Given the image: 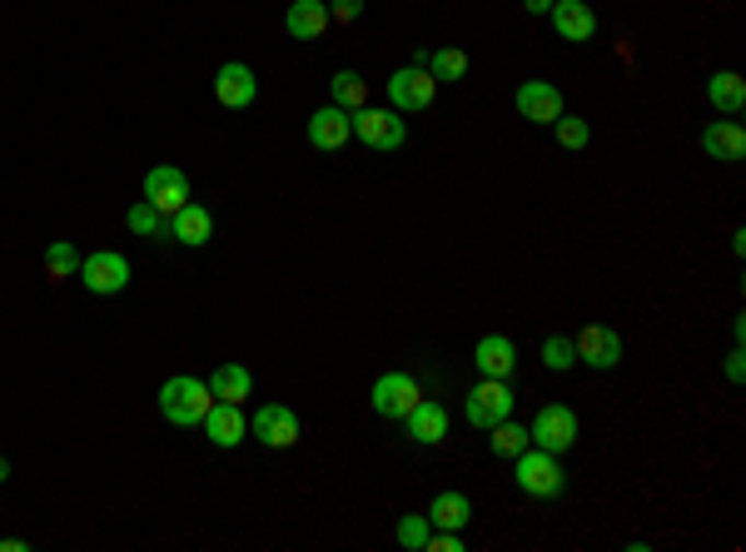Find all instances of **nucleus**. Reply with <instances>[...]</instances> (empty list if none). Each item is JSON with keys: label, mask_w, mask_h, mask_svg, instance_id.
<instances>
[{"label": "nucleus", "mask_w": 746, "mask_h": 552, "mask_svg": "<svg viewBox=\"0 0 746 552\" xmlns=\"http://www.w3.org/2000/svg\"><path fill=\"white\" fill-rule=\"evenodd\" d=\"M542 364L552 368V373H567V368H577V344L567 334H548L542 338Z\"/></svg>", "instance_id": "c756f323"}, {"label": "nucleus", "mask_w": 746, "mask_h": 552, "mask_svg": "<svg viewBox=\"0 0 746 552\" xmlns=\"http://www.w3.org/2000/svg\"><path fill=\"white\" fill-rule=\"evenodd\" d=\"M364 100H368V85L358 70H334V76H329V105L354 115V110H364Z\"/></svg>", "instance_id": "393cba45"}, {"label": "nucleus", "mask_w": 746, "mask_h": 552, "mask_svg": "<svg viewBox=\"0 0 746 552\" xmlns=\"http://www.w3.org/2000/svg\"><path fill=\"white\" fill-rule=\"evenodd\" d=\"M552 31L563 35V41H573V45H583V41H593L597 35V11L587 5V0H552Z\"/></svg>", "instance_id": "a211bd4d"}, {"label": "nucleus", "mask_w": 746, "mask_h": 552, "mask_svg": "<svg viewBox=\"0 0 746 552\" xmlns=\"http://www.w3.org/2000/svg\"><path fill=\"white\" fill-rule=\"evenodd\" d=\"M164 239L184 244V250H205L209 239H215V215H209L205 205H195V199H190L180 215L164 219Z\"/></svg>", "instance_id": "f8f14e48"}, {"label": "nucleus", "mask_w": 746, "mask_h": 552, "mask_svg": "<svg viewBox=\"0 0 746 552\" xmlns=\"http://www.w3.org/2000/svg\"><path fill=\"white\" fill-rule=\"evenodd\" d=\"M487 448H493L497 458H518L523 448H528V428H523V423H513V418H503V423H493V428H487Z\"/></svg>", "instance_id": "bb28decb"}, {"label": "nucleus", "mask_w": 746, "mask_h": 552, "mask_svg": "<svg viewBox=\"0 0 746 552\" xmlns=\"http://www.w3.org/2000/svg\"><path fill=\"white\" fill-rule=\"evenodd\" d=\"M726 379H732V383H742V379H746V368H742V348H736V354L726 358Z\"/></svg>", "instance_id": "f704fd0d"}, {"label": "nucleus", "mask_w": 746, "mask_h": 552, "mask_svg": "<svg viewBox=\"0 0 746 552\" xmlns=\"http://www.w3.org/2000/svg\"><path fill=\"white\" fill-rule=\"evenodd\" d=\"M428 552H463V538H458L454 528H438V532H428V542H423Z\"/></svg>", "instance_id": "72a5a7b5"}, {"label": "nucleus", "mask_w": 746, "mask_h": 552, "mask_svg": "<svg viewBox=\"0 0 746 552\" xmlns=\"http://www.w3.org/2000/svg\"><path fill=\"white\" fill-rule=\"evenodd\" d=\"M209 409H215V393H209L205 379L174 373V379L160 383V413H164V423H174V428H199Z\"/></svg>", "instance_id": "f257e3e1"}, {"label": "nucleus", "mask_w": 746, "mask_h": 552, "mask_svg": "<svg viewBox=\"0 0 746 552\" xmlns=\"http://www.w3.org/2000/svg\"><path fill=\"white\" fill-rule=\"evenodd\" d=\"M249 434L269 448H294L299 444V413L289 403H264L254 418H249Z\"/></svg>", "instance_id": "1a4fd4ad"}, {"label": "nucleus", "mask_w": 746, "mask_h": 552, "mask_svg": "<svg viewBox=\"0 0 746 552\" xmlns=\"http://www.w3.org/2000/svg\"><path fill=\"white\" fill-rule=\"evenodd\" d=\"M145 199H150L164 219L180 215V209L190 205V174H184L180 164H154V170L145 174Z\"/></svg>", "instance_id": "0eeeda50"}, {"label": "nucleus", "mask_w": 746, "mask_h": 552, "mask_svg": "<svg viewBox=\"0 0 746 552\" xmlns=\"http://www.w3.org/2000/svg\"><path fill=\"white\" fill-rule=\"evenodd\" d=\"M403 428H409L413 444L433 448V444H444L448 438V409L438 399H418L409 413H403Z\"/></svg>", "instance_id": "4468645a"}, {"label": "nucleus", "mask_w": 746, "mask_h": 552, "mask_svg": "<svg viewBox=\"0 0 746 552\" xmlns=\"http://www.w3.org/2000/svg\"><path fill=\"white\" fill-rule=\"evenodd\" d=\"M468 522H473V503H468V493H438V498L428 503V528L463 532Z\"/></svg>", "instance_id": "5701e85b"}, {"label": "nucleus", "mask_w": 746, "mask_h": 552, "mask_svg": "<svg viewBox=\"0 0 746 552\" xmlns=\"http://www.w3.org/2000/svg\"><path fill=\"white\" fill-rule=\"evenodd\" d=\"M518 115L532 125H552L563 115V90L548 85V80H523L518 85Z\"/></svg>", "instance_id": "f3484780"}, {"label": "nucleus", "mask_w": 746, "mask_h": 552, "mask_svg": "<svg viewBox=\"0 0 746 552\" xmlns=\"http://www.w3.org/2000/svg\"><path fill=\"white\" fill-rule=\"evenodd\" d=\"M573 344H577V364L597 368V373L622 364V338H617V329H607V324H587Z\"/></svg>", "instance_id": "9b49d317"}, {"label": "nucleus", "mask_w": 746, "mask_h": 552, "mask_svg": "<svg viewBox=\"0 0 746 552\" xmlns=\"http://www.w3.org/2000/svg\"><path fill=\"white\" fill-rule=\"evenodd\" d=\"M205 383H209V393H215L219 403H244L249 393H254V373H249L244 364H219Z\"/></svg>", "instance_id": "4be33fe9"}, {"label": "nucleus", "mask_w": 746, "mask_h": 552, "mask_svg": "<svg viewBox=\"0 0 746 552\" xmlns=\"http://www.w3.org/2000/svg\"><path fill=\"white\" fill-rule=\"evenodd\" d=\"M354 140V115L338 105H324L309 115V145L314 150H344V145Z\"/></svg>", "instance_id": "2eb2a0df"}, {"label": "nucleus", "mask_w": 746, "mask_h": 552, "mask_svg": "<svg viewBox=\"0 0 746 552\" xmlns=\"http://www.w3.org/2000/svg\"><path fill=\"white\" fill-rule=\"evenodd\" d=\"M80 274V250L70 244V239H50L45 244V279L50 284H66Z\"/></svg>", "instance_id": "a878e982"}, {"label": "nucleus", "mask_w": 746, "mask_h": 552, "mask_svg": "<svg viewBox=\"0 0 746 552\" xmlns=\"http://www.w3.org/2000/svg\"><path fill=\"white\" fill-rule=\"evenodd\" d=\"M702 150L712 154V160H726V164L746 160V130L736 125V119H712V125L702 130Z\"/></svg>", "instance_id": "aec40b11"}, {"label": "nucleus", "mask_w": 746, "mask_h": 552, "mask_svg": "<svg viewBox=\"0 0 746 552\" xmlns=\"http://www.w3.org/2000/svg\"><path fill=\"white\" fill-rule=\"evenodd\" d=\"M428 76L438 80V85H454V80L468 76V55L454 50V45H448V50H433L428 55Z\"/></svg>", "instance_id": "cd10ccee"}, {"label": "nucleus", "mask_w": 746, "mask_h": 552, "mask_svg": "<svg viewBox=\"0 0 746 552\" xmlns=\"http://www.w3.org/2000/svg\"><path fill=\"white\" fill-rule=\"evenodd\" d=\"M25 548H31L25 538H5V542H0V552H25Z\"/></svg>", "instance_id": "c9c22d12"}, {"label": "nucleus", "mask_w": 746, "mask_h": 552, "mask_svg": "<svg viewBox=\"0 0 746 552\" xmlns=\"http://www.w3.org/2000/svg\"><path fill=\"white\" fill-rule=\"evenodd\" d=\"M215 100H219L225 110H249L254 100H260V80H254V70L239 66V60L219 66V76H215Z\"/></svg>", "instance_id": "ddd939ff"}, {"label": "nucleus", "mask_w": 746, "mask_h": 552, "mask_svg": "<svg viewBox=\"0 0 746 552\" xmlns=\"http://www.w3.org/2000/svg\"><path fill=\"white\" fill-rule=\"evenodd\" d=\"M5 478H11V463H5V458H0V483H5Z\"/></svg>", "instance_id": "4c0bfd02"}, {"label": "nucleus", "mask_w": 746, "mask_h": 552, "mask_svg": "<svg viewBox=\"0 0 746 552\" xmlns=\"http://www.w3.org/2000/svg\"><path fill=\"white\" fill-rule=\"evenodd\" d=\"M354 135L379 154H393L409 145V125L399 119V110H354Z\"/></svg>", "instance_id": "20e7f679"}, {"label": "nucleus", "mask_w": 746, "mask_h": 552, "mask_svg": "<svg viewBox=\"0 0 746 552\" xmlns=\"http://www.w3.org/2000/svg\"><path fill=\"white\" fill-rule=\"evenodd\" d=\"M199 428H205V438L215 448H239L249 438L244 409H239V403H219V399H215V409L205 413V423H199Z\"/></svg>", "instance_id": "dca6fc26"}, {"label": "nucleus", "mask_w": 746, "mask_h": 552, "mask_svg": "<svg viewBox=\"0 0 746 552\" xmlns=\"http://www.w3.org/2000/svg\"><path fill=\"white\" fill-rule=\"evenodd\" d=\"M358 15H364V0H329V21L354 25Z\"/></svg>", "instance_id": "473e14b6"}, {"label": "nucleus", "mask_w": 746, "mask_h": 552, "mask_svg": "<svg viewBox=\"0 0 746 552\" xmlns=\"http://www.w3.org/2000/svg\"><path fill=\"white\" fill-rule=\"evenodd\" d=\"M418 399H423V389L413 373H383V379L374 383V393H368V403H374L379 418H403Z\"/></svg>", "instance_id": "9d476101"}, {"label": "nucleus", "mask_w": 746, "mask_h": 552, "mask_svg": "<svg viewBox=\"0 0 746 552\" xmlns=\"http://www.w3.org/2000/svg\"><path fill=\"white\" fill-rule=\"evenodd\" d=\"M523 5H528L532 15H548V11H552V0H523Z\"/></svg>", "instance_id": "e433bc0d"}, {"label": "nucleus", "mask_w": 746, "mask_h": 552, "mask_svg": "<svg viewBox=\"0 0 746 552\" xmlns=\"http://www.w3.org/2000/svg\"><path fill=\"white\" fill-rule=\"evenodd\" d=\"M473 364L483 379H508L513 368H518V348H513V338L503 334H483L473 348Z\"/></svg>", "instance_id": "6ab92c4d"}, {"label": "nucleus", "mask_w": 746, "mask_h": 552, "mask_svg": "<svg viewBox=\"0 0 746 552\" xmlns=\"http://www.w3.org/2000/svg\"><path fill=\"white\" fill-rule=\"evenodd\" d=\"M433 95H438V80H433L423 66H403V70H393V76H389L393 110H409V115H418V110L433 105Z\"/></svg>", "instance_id": "6e6552de"}, {"label": "nucleus", "mask_w": 746, "mask_h": 552, "mask_svg": "<svg viewBox=\"0 0 746 552\" xmlns=\"http://www.w3.org/2000/svg\"><path fill=\"white\" fill-rule=\"evenodd\" d=\"M125 225H130V234H145V239L164 234V215L150 205V199H135V205L125 209Z\"/></svg>", "instance_id": "c85d7f7f"}, {"label": "nucleus", "mask_w": 746, "mask_h": 552, "mask_svg": "<svg viewBox=\"0 0 746 552\" xmlns=\"http://www.w3.org/2000/svg\"><path fill=\"white\" fill-rule=\"evenodd\" d=\"M423 542H428V513H403L399 518V548L423 552Z\"/></svg>", "instance_id": "2f4dec72"}, {"label": "nucleus", "mask_w": 746, "mask_h": 552, "mask_svg": "<svg viewBox=\"0 0 746 552\" xmlns=\"http://www.w3.org/2000/svg\"><path fill=\"white\" fill-rule=\"evenodd\" d=\"M329 0H294L289 15H284V31L294 35V41H319V35L329 31Z\"/></svg>", "instance_id": "412c9836"}, {"label": "nucleus", "mask_w": 746, "mask_h": 552, "mask_svg": "<svg viewBox=\"0 0 746 552\" xmlns=\"http://www.w3.org/2000/svg\"><path fill=\"white\" fill-rule=\"evenodd\" d=\"M513 409H518V399H513L508 379H483L473 393H468V403H463V413H468V423H473V428H493V423L513 418Z\"/></svg>", "instance_id": "423d86ee"}, {"label": "nucleus", "mask_w": 746, "mask_h": 552, "mask_svg": "<svg viewBox=\"0 0 746 552\" xmlns=\"http://www.w3.org/2000/svg\"><path fill=\"white\" fill-rule=\"evenodd\" d=\"M707 100H712L716 110H726V115H742V105H746V80L736 76V70H716V76L707 80Z\"/></svg>", "instance_id": "b1692460"}, {"label": "nucleus", "mask_w": 746, "mask_h": 552, "mask_svg": "<svg viewBox=\"0 0 746 552\" xmlns=\"http://www.w3.org/2000/svg\"><path fill=\"white\" fill-rule=\"evenodd\" d=\"M528 444L542 448V453L563 458L567 448L577 444V413L567 409V403H548V409H538V418L528 423Z\"/></svg>", "instance_id": "7ed1b4c3"}, {"label": "nucleus", "mask_w": 746, "mask_h": 552, "mask_svg": "<svg viewBox=\"0 0 746 552\" xmlns=\"http://www.w3.org/2000/svg\"><path fill=\"white\" fill-rule=\"evenodd\" d=\"M80 284H85L90 294H100V299H110V294H125L130 289V260L119 250H95L80 260Z\"/></svg>", "instance_id": "39448f33"}, {"label": "nucleus", "mask_w": 746, "mask_h": 552, "mask_svg": "<svg viewBox=\"0 0 746 552\" xmlns=\"http://www.w3.org/2000/svg\"><path fill=\"white\" fill-rule=\"evenodd\" d=\"M513 463H518V487L528 498H563L567 473H563V463H558V453H542V448L528 444Z\"/></svg>", "instance_id": "f03ea898"}, {"label": "nucleus", "mask_w": 746, "mask_h": 552, "mask_svg": "<svg viewBox=\"0 0 746 552\" xmlns=\"http://www.w3.org/2000/svg\"><path fill=\"white\" fill-rule=\"evenodd\" d=\"M552 130H558V145L563 150H587V140H593V130H587V119H577V115H558L552 119Z\"/></svg>", "instance_id": "7c9ffc66"}]
</instances>
